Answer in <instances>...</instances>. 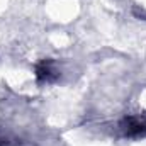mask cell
<instances>
[{
  "instance_id": "2",
  "label": "cell",
  "mask_w": 146,
  "mask_h": 146,
  "mask_svg": "<svg viewBox=\"0 0 146 146\" xmlns=\"http://www.w3.org/2000/svg\"><path fill=\"white\" fill-rule=\"evenodd\" d=\"M56 76H58V73L53 68V63H51L49 60L41 61L36 66V78L39 82H51V80H54Z\"/></svg>"
},
{
  "instance_id": "1",
  "label": "cell",
  "mask_w": 146,
  "mask_h": 146,
  "mask_svg": "<svg viewBox=\"0 0 146 146\" xmlns=\"http://www.w3.org/2000/svg\"><path fill=\"white\" fill-rule=\"evenodd\" d=\"M122 129L127 136H146V121L136 119V117H127L122 124Z\"/></svg>"
}]
</instances>
